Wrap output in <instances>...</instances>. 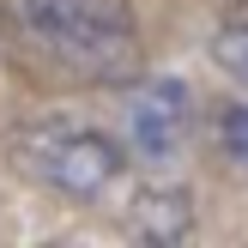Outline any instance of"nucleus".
<instances>
[{
    "instance_id": "4",
    "label": "nucleus",
    "mask_w": 248,
    "mask_h": 248,
    "mask_svg": "<svg viewBox=\"0 0 248 248\" xmlns=\"http://www.w3.org/2000/svg\"><path fill=\"white\" fill-rule=\"evenodd\" d=\"M127 230L145 242H182L194 230V206L182 188H140L127 200Z\"/></svg>"
},
{
    "instance_id": "5",
    "label": "nucleus",
    "mask_w": 248,
    "mask_h": 248,
    "mask_svg": "<svg viewBox=\"0 0 248 248\" xmlns=\"http://www.w3.org/2000/svg\"><path fill=\"white\" fill-rule=\"evenodd\" d=\"M212 61L236 85H248V0H236V6L212 24Z\"/></svg>"
},
{
    "instance_id": "2",
    "label": "nucleus",
    "mask_w": 248,
    "mask_h": 248,
    "mask_svg": "<svg viewBox=\"0 0 248 248\" xmlns=\"http://www.w3.org/2000/svg\"><path fill=\"white\" fill-rule=\"evenodd\" d=\"M6 157L36 188L61 194V200H79V206H103L127 182L121 140H109L103 127H85V121H67V115H43V121L6 127Z\"/></svg>"
},
{
    "instance_id": "1",
    "label": "nucleus",
    "mask_w": 248,
    "mask_h": 248,
    "mask_svg": "<svg viewBox=\"0 0 248 248\" xmlns=\"http://www.w3.org/2000/svg\"><path fill=\"white\" fill-rule=\"evenodd\" d=\"M0 36L36 85L103 91L140 73L133 0H0Z\"/></svg>"
},
{
    "instance_id": "6",
    "label": "nucleus",
    "mask_w": 248,
    "mask_h": 248,
    "mask_svg": "<svg viewBox=\"0 0 248 248\" xmlns=\"http://www.w3.org/2000/svg\"><path fill=\"white\" fill-rule=\"evenodd\" d=\"M212 133H218V157H224V164L248 182V103H224Z\"/></svg>"
},
{
    "instance_id": "3",
    "label": "nucleus",
    "mask_w": 248,
    "mask_h": 248,
    "mask_svg": "<svg viewBox=\"0 0 248 248\" xmlns=\"http://www.w3.org/2000/svg\"><path fill=\"white\" fill-rule=\"evenodd\" d=\"M127 152L145 164H176L194 140V91L182 79H140L121 103Z\"/></svg>"
}]
</instances>
